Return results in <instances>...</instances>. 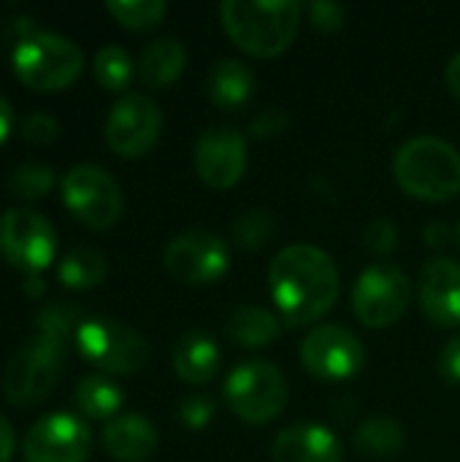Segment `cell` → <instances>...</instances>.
Here are the masks:
<instances>
[{"label": "cell", "instance_id": "cell-1", "mask_svg": "<svg viewBox=\"0 0 460 462\" xmlns=\"http://www.w3.org/2000/svg\"><path fill=\"white\" fill-rule=\"evenodd\" d=\"M38 336L19 346L3 371V395L11 406L30 409L49 398L52 387L62 376L68 357V338L79 330V311L60 300L46 306L38 317Z\"/></svg>", "mask_w": 460, "mask_h": 462}, {"label": "cell", "instance_id": "cell-2", "mask_svg": "<svg viewBox=\"0 0 460 462\" xmlns=\"http://www.w3.org/2000/svg\"><path fill=\"white\" fill-rule=\"evenodd\" d=\"M268 290L285 325L301 328L323 319L339 300L342 279L328 252L293 244L268 265Z\"/></svg>", "mask_w": 460, "mask_h": 462}, {"label": "cell", "instance_id": "cell-3", "mask_svg": "<svg viewBox=\"0 0 460 462\" xmlns=\"http://www.w3.org/2000/svg\"><path fill=\"white\" fill-rule=\"evenodd\" d=\"M304 5L296 0H225L220 19L228 38L252 57H279L298 35Z\"/></svg>", "mask_w": 460, "mask_h": 462}, {"label": "cell", "instance_id": "cell-4", "mask_svg": "<svg viewBox=\"0 0 460 462\" xmlns=\"http://www.w3.org/2000/svg\"><path fill=\"white\" fill-rule=\"evenodd\" d=\"M393 176L407 195L442 203L460 192V154L442 138L420 135L396 152Z\"/></svg>", "mask_w": 460, "mask_h": 462}, {"label": "cell", "instance_id": "cell-5", "mask_svg": "<svg viewBox=\"0 0 460 462\" xmlns=\"http://www.w3.org/2000/svg\"><path fill=\"white\" fill-rule=\"evenodd\" d=\"M11 68L16 79L38 92H57L70 87L84 68L81 49L57 32L35 30L19 38L11 51Z\"/></svg>", "mask_w": 460, "mask_h": 462}, {"label": "cell", "instance_id": "cell-6", "mask_svg": "<svg viewBox=\"0 0 460 462\" xmlns=\"http://www.w3.org/2000/svg\"><path fill=\"white\" fill-rule=\"evenodd\" d=\"M81 357L103 374L130 376L138 374L149 360V346L138 330L111 317L84 319L73 336Z\"/></svg>", "mask_w": 460, "mask_h": 462}, {"label": "cell", "instance_id": "cell-7", "mask_svg": "<svg viewBox=\"0 0 460 462\" xmlns=\"http://www.w3.org/2000/svg\"><path fill=\"white\" fill-rule=\"evenodd\" d=\"M225 401L239 420L266 425L285 411L287 382L274 363L247 360L230 371L225 382Z\"/></svg>", "mask_w": 460, "mask_h": 462}, {"label": "cell", "instance_id": "cell-8", "mask_svg": "<svg viewBox=\"0 0 460 462\" xmlns=\"http://www.w3.org/2000/svg\"><path fill=\"white\" fill-rule=\"evenodd\" d=\"M60 189L65 208L89 230H108L122 217V189L114 176L100 165H73L62 176Z\"/></svg>", "mask_w": 460, "mask_h": 462}, {"label": "cell", "instance_id": "cell-9", "mask_svg": "<svg viewBox=\"0 0 460 462\" xmlns=\"http://www.w3.org/2000/svg\"><path fill=\"white\" fill-rule=\"evenodd\" d=\"M409 303L412 282L401 268L390 263L369 265L352 287V311L358 322L371 330L393 328L407 314Z\"/></svg>", "mask_w": 460, "mask_h": 462}, {"label": "cell", "instance_id": "cell-10", "mask_svg": "<svg viewBox=\"0 0 460 462\" xmlns=\"http://www.w3.org/2000/svg\"><path fill=\"white\" fill-rule=\"evenodd\" d=\"M0 254L27 276L41 273L57 254V233L43 214L8 208L0 214Z\"/></svg>", "mask_w": 460, "mask_h": 462}, {"label": "cell", "instance_id": "cell-11", "mask_svg": "<svg viewBox=\"0 0 460 462\" xmlns=\"http://www.w3.org/2000/svg\"><path fill=\"white\" fill-rule=\"evenodd\" d=\"M304 368L323 382H347L366 365L361 338L342 325H317L301 341Z\"/></svg>", "mask_w": 460, "mask_h": 462}, {"label": "cell", "instance_id": "cell-12", "mask_svg": "<svg viewBox=\"0 0 460 462\" xmlns=\"http://www.w3.org/2000/svg\"><path fill=\"white\" fill-rule=\"evenodd\" d=\"M163 265L176 282L203 287L220 282L228 273L230 254L225 241L217 238L214 233L187 230L168 241L163 252Z\"/></svg>", "mask_w": 460, "mask_h": 462}, {"label": "cell", "instance_id": "cell-13", "mask_svg": "<svg viewBox=\"0 0 460 462\" xmlns=\"http://www.w3.org/2000/svg\"><path fill=\"white\" fill-rule=\"evenodd\" d=\"M163 114L160 106L138 92L122 95L106 116V143L114 154L133 160L144 157L160 138Z\"/></svg>", "mask_w": 460, "mask_h": 462}, {"label": "cell", "instance_id": "cell-14", "mask_svg": "<svg viewBox=\"0 0 460 462\" xmlns=\"http://www.w3.org/2000/svg\"><path fill=\"white\" fill-rule=\"evenodd\" d=\"M92 449V433L84 420L73 414L41 417L24 436V462H87Z\"/></svg>", "mask_w": 460, "mask_h": 462}, {"label": "cell", "instance_id": "cell-15", "mask_svg": "<svg viewBox=\"0 0 460 462\" xmlns=\"http://www.w3.org/2000/svg\"><path fill=\"white\" fill-rule=\"evenodd\" d=\"M247 171V141L228 125L209 127L195 143V173L211 189H230Z\"/></svg>", "mask_w": 460, "mask_h": 462}, {"label": "cell", "instance_id": "cell-16", "mask_svg": "<svg viewBox=\"0 0 460 462\" xmlns=\"http://www.w3.org/2000/svg\"><path fill=\"white\" fill-rule=\"evenodd\" d=\"M418 298L423 314L439 328L460 325V263L437 257L428 260L420 271Z\"/></svg>", "mask_w": 460, "mask_h": 462}, {"label": "cell", "instance_id": "cell-17", "mask_svg": "<svg viewBox=\"0 0 460 462\" xmlns=\"http://www.w3.org/2000/svg\"><path fill=\"white\" fill-rule=\"evenodd\" d=\"M274 462H342V441L320 425L285 428L271 444Z\"/></svg>", "mask_w": 460, "mask_h": 462}, {"label": "cell", "instance_id": "cell-18", "mask_svg": "<svg viewBox=\"0 0 460 462\" xmlns=\"http://www.w3.org/2000/svg\"><path fill=\"white\" fill-rule=\"evenodd\" d=\"M103 449L117 462H144L157 449V428L141 414L114 417L103 430Z\"/></svg>", "mask_w": 460, "mask_h": 462}, {"label": "cell", "instance_id": "cell-19", "mask_svg": "<svg viewBox=\"0 0 460 462\" xmlns=\"http://www.w3.org/2000/svg\"><path fill=\"white\" fill-rule=\"evenodd\" d=\"M171 363H174L176 376L184 384L198 387V384H206V382H211L217 376L222 355H220V349H217V344H214V338L209 333L190 330L176 341Z\"/></svg>", "mask_w": 460, "mask_h": 462}, {"label": "cell", "instance_id": "cell-20", "mask_svg": "<svg viewBox=\"0 0 460 462\" xmlns=\"http://www.w3.org/2000/svg\"><path fill=\"white\" fill-rule=\"evenodd\" d=\"M282 325V317L263 306H239L225 319V336L244 349H260L279 338Z\"/></svg>", "mask_w": 460, "mask_h": 462}, {"label": "cell", "instance_id": "cell-21", "mask_svg": "<svg viewBox=\"0 0 460 462\" xmlns=\"http://www.w3.org/2000/svg\"><path fill=\"white\" fill-rule=\"evenodd\" d=\"M187 65V49L176 38H157L149 43L138 60V79L149 89H165L171 87Z\"/></svg>", "mask_w": 460, "mask_h": 462}, {"label": "cell", "instance_id": "cell-22", "mask_svg": "<svg viewBox=\"0 0 460 462\" xmlns=\"http://www.w3.org/2000/svg\"><path fill=\"white\" fill-rule=\"evenodd\" d=\"M255 92V73L241 60H220L209 70V97L214 106L233 111L249 103Z\"/></svg>", "mask_w": 460, "mask_h": 462}, {"label": "cell", "instance_id": "cell-23", "mask_svg": "<svg viewBox=\"0 0 460 462\" xmlns=\"http://www.w3.org/2000/svg\"><path fill=\"white\" fill-rule=\"evenodd\" d=\"M407 444L404 428L390 417H374L363 422L355 433V452L371 460H390L399 457Z\"/></svg>", "mask_w": 460, "mask_h": 462}, {"label": "cell", "instance_id": "cell-24", "mask_svg": "<svg viewBox=\"0 0 460 462\" xmlns=\"http://www.w3.org/2000/svg\"><path fill=\"white\" fill-rule=\"evenodd\" d=\"M76 406L89 420H114L125 403L119 384L103 374H89L76 387Z\"/></svg>", "mask_w": 460, "mask_h": 462}, {"label": "cell", "instance_id": "cell-25", "mask_svg": "<svg viewBox=\"0 0 460 462\" xmlns=\"http://www.w3.org/2000/svg\"><path fill=\"white\" fill-rule=\"evenodd\" d=\"M57 279L70 290H89L106 279V257L89 246L70 249L57 265Z\"/></svg>", "mask_w": 460, "mask_h": 462}, {"label": "cell", "instance_id": "cell-26", "mask_svg": "<svg viewBox=\"0 0 460 462\" xmlns=\"http://www.w3.org/2000/svg\"><path fill=\"white\" fill-rule=\"evenodd\" d=\"M95 81L108 92H122L133 81V60L119 46H103L92 62Z\"/></svg>", "mask_w": 460, "mask_h": 462}, {"label": "cell", "instance_id": "cell-27", "mask_svg": "<svg viewBox=\"0 0 460 462\" xmlns=\"http://www.w3.org/2000/svg\"><path fill=\"white\" fill-rule=\"evenodd\" d=\"M106 11L127 30H152L165 19L168 5L163 0H108Z\"/></svg>", "mask_w": 460, "mask_h": 462}, {"label": "cell", "instance_id": "cell-28", "mask_svg": "<svg viewBox=\"0 0 460 462\" xmlns=\"http://www.w3.org/2000/svg\"><path fill=\"white\" fill-rule=\"evenodd\" d=\"M54 187V171L43 162H22L8 176V189L19 200H41Z\"/></svg>", "mask_w": 460, "mask_h": 462}, {"label": "cell", "instance_id": "cell-29", "mask_svg": "<svg viewBox=\"0 0 460 462\" xmlns=\"http://www.w3.org/2000/svg\"><path fill=\"white\" fill-rule=\"evenodd\" d=\"M233 236H236V244L249 249V252H258L263 246H268L277 236V222L271 217V211H263V208H252L247 211L244 217L236 219L233 225Z\"/></svg>", "mask_w": 460, "mask_h": 462}, {"label": "cell", "instance_id": "cell-30", "mask_svg": "<svg viewBox=\"0 0 460 462\" xmlns=\"http://www.w3.org/2000/svg\"><path fill=\"white\" fill-rule=\"evenodd\" d=\"M306 14H309L312 27L320 30V32H339L344 27V22H347L344 5H339L333 0H317V3H312L306 8Z\"/></svg>", "mask_w": 460, "mask_h": 462}, {"label": "cell", "instance_id": "cell-31", "mask_svg": "<svg viewBox=\"0 0 460 462\" xmlns=\"http://www.w3.org/2000/svg\"><path fill=\"white\" fill-rule=\"evenodd\" d=\"M363 244H366L369 252L385 257V254H390V252L396 249V244H399V230H396V225H393L390 219H374V222H369L366 230H363Z\"/></svg>", "mask_w": 460, "mask_h": 462}, {"label": "cell", "instance_id": "cell-32", "mask_svg": "<svg viewBox=\"0 0 460 462\" xmlns=\"http://www.w3.org/2000/svg\"><path fill=\"white\" fill-rule=\"evenodd\" d=\"M214 417V403L206 395H190L179 403V420L190 430H203Z\"/></svg>", "mask_w": 460, "mask_h": 462}, {"label": "cell", "instance_id": "cell-33", "mask_svg": "<svg viewBox=\"0 0 460 462\" xmlns=\"http://www.w3.org/2000/svg\"><path fill=\"white\" fill-rule=\"evenodd\" d=\"M57 133H60V122H57L54 116L43 114V111L30 114V116L24 119V125H22L24 141H27V143H35V146L52 143V141L57 138Z\"/></svg>", "mask_w": 460, "mask_h": 462}, {"label": "cell", "instance_id": "cell-34", "mask_svg": "<svg viewBox=\"0 0 460 462\" xmlns=\"http://www.w3.org/2000/svg\"><path fill=\"white\" fill-rule=\"evenodd\" d=\"M437 368H439V376H442L447 384L460 387V333L455 338H450V341L445 344V349L439 352Z\"/></svg>", "mask_w": 460, "mask_h": 462}, {"label": "cell", "instance_id": "cell-35", "mask_svg": "<svg viewBox=\"0 0 460 462\" xmlns=\"http://www.w3.org/2000/svg\"><path fill=\"white\" fill-rule=\"evenodd\" d=\"M290 125L287 114L279 111V108H263L255 119H252V135L258 138H271V135H279L285 127Z\"/></svg>", "mask_w": 460, "mask_h": 462}, {"label": "cell", "instance_id": "cell-36", "mask_svg": "<svg viewBox=\"0 0 460 462\" xmlns=\"http://www.w3.org/2000/svg\"><path fill=\"white\" fill-rule=\"evenodd\" d=\"M423 236H426V244H428V246H437V249L453 244V238H455V233H453L445 222H431V225L426 227Z\"/></svg>", "mask_w": 460, "mask_h": 462}, {"label": "cell", "instance_id": "cell-37", "mask_svg": "<svg viewBox=\"0 0 460 462\" xmlns=\"http://www.w3.org/2000/svg\"><path fill=\"white\" fill-rule=\"evenodd\" d=\"M14 444H16V439H14V428H11V422H8L5 417H0V462L11 460V455H14Z\"/></svg>", "mask_w": 460, "mask_h": 462}, {"label": "cell", "instance_id": "cell-38", "mask_svg": "<svg viewBox=\"0 0 460 462\" xmlns=\"http://www.w3.org/2000/svg\"><path fill=\"white\" fill-rule=\"evenodd\" d=\"M11 125H14V108H11V103L0 95V143L8 138Z\"/></svg>", "mask_w": 460, "mask_h": 462}, {"label": "cell", "instance_id": "cell-39", "mask_svg": "<svg viewBox=\"0 0 460 462\" xmlns=\"http://www.w3.org/2000/svg\"><path fill=\"white\" fill-rule=\"evenodd\" d=\"M447 87H450V92L460 100V51L450 60V65H447Z\"/></svg>", "mask_w": 460, "mask_h": 462}, {"label": "cell", "instance_id": "cell-40", "mask_svg": "<svg viewBox=\"0 0 460 462\" xmlns=\"http://www.w3.org/2000/svg\"><path fill=\"white\" fill-rule=\"evenodd\" d=\"M24 292H27V295H41V292H43V282H41L38 273H30V276L24 279Z\"/></svg>", "mask_w": 460, "mask_h": 462}]
</instances>
